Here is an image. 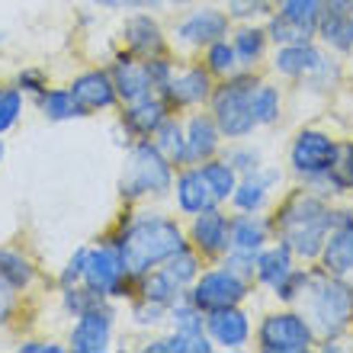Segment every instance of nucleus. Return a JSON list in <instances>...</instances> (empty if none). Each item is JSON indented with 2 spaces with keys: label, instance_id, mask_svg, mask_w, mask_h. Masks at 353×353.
Here are the masks:
<instances>
[{
  "label": "nucleus",
  "instance_id": "obj_37",
  "mask_svg": "<svg viewBox=\"0 0 353 353\" xmlns=\"http://www.w3.org/2000/svg\"><path fill=\"white\" fill-rule=\"evenodd\" d=\"M161 270H164V273L174 279L176 286L186 292V289L193 286V279L203 273V257H199V254H196L193 248L186 244L183 251H176L174 257H168V261L161 263Z\"/></svg>",
  "mask_w": 353,
  "mask_h": 353
},
{
  "label": "nucleus",
  "instance_id": "obj_30",
  "mask_svg": "<svg viewBox=\"0 0 353 353\" xmlns=\"http://www.w3.org/2000/svg\"><path fill=\"white\" fill-rule=\"evenodd\" d=\"M36 106L48 122H74V119H84L87 116L68 87H46V90L36 97Z\"/></svg>",
  "mask_w": 353,
  "mask_h": 353
},
{
  "label": "nucleus",
  "instance_id": "obj_16",
  "mask_svg": "<svg viewBox=\"0 0 353 353\" xmlns=\"http://www.w3.org/2000/svg\"><path fill=\"white\" fill-rule=\"evenodd\" d=\"M279 186H283V168L279 164H261L254 174H244L238 180L228 203H232L234 212H267V205L273 203Z\"/></svg>",
  "mask_w": 353,
  "mask_h": 353
},
{
  "label": "nucleus",
  "instance_id": "obj_45",
  "mask_svg": "<svg viewBox=\"0 0 353 353\" xmlns=\"http://www.w3.org/2000/svg\"><path fill=\"white\" fill-rule=\"evenodd\" d=\"M228 13L234 23H248V19H267L273 10V0H225Z\"/></svg>",
  "mask_w": 353,
  "mask_h": 353
},
{
  "label": "nucleus",
  "instance_id": "obj_38",
  "mask_svg": "<svg viewBox=\"0 0 353 353\" xmlns=\"http://www.w3.org/2000/svg\"><path fill=\"white\" fill-rule=\"evenodd\" d=\"M203 65H205V71H209L215 81L232 77L234 71H241V65H238V55H234V46H232V39H228V36L203 48Z\"/></svg>",
  "mask_w": 353,
  "mask_h": 353
},
{
  "label": "nucleus",
  "instance_id": "obj_52",
  "mask_svg": "<svg viewBox=\"0 0 353 353\" xmlns=\"http://www.w3.org/2000/svg\"><path fill=\"white\" fill-rule=\"evenodd\" d=\"M65 344H55V341H23L19 353H65Z\"/></svg>",
  "mask_w": 353,
  "mask_h": 353
},
{
  "label": "nucleus",
  "instance_id": "obj_27",
  "mask_svg": "<svg viewBox=\"0 0 353 353\" xmlns=\"http://www.w3.org/2000/svg\"><path fill=\"white\" fill-rule=\"evenodd\" d=\"M318 267L334 276H353V222H341L331 228L325 248L318 254Z\"/></svg>",
  "mask_w": 353,
  "mask_h": 353
},
{
  "label": "nucleus",
  "instance_id": "obj_34",
  "mask_svg": "<svg viewBox=\"0 0 353 353\" xmlns=\"http://www.w3.org/2000/svg\"><path fill=\"white\" fill-rule=\"evenodd\" d=\"M196 168L203 170L205 183H209V190L215 193L219 203H228V199H232V193H234V186H238V180H241V174H238V170H234L222 154H215V158L203 161V164H196Z\"/></svg>",
  "mask_w": 353,
  "mask_h": 353
},
{
  "label": "nucleus",
  "instance_id": "obj_18",
  "mask_svg": "<svg viewBox=\"0 0 353 353\" xmlns=\"http://www.w3.org/2000/svg\"><path fill=\"white\" fill-rule=\"evenodd\" d=\"M205 334L215 350H244L254 337L251 312L244 305H228L205 315Z\"/></svg>",
  "mask_w": 353,
  "mask_h": 353
},
{
  "label": "nucleus",
  "instance_id": "obj_13",
  "mask_svg": "<svg viewBox=\"0 0 353 353\" xmlns=\"http://www.w3.org/2000/svg\"><path fill=\"white\" fill-rule=\"evenodd\" d=\"M116 318H119V305L106 299L100 305L87 308L84 315L74 318L71 334H68V350L74 353H106L116 334Z\"/></svg>",
  "mask_w": 353,
  "mask_h": 353
},
{
  "label": "nucleus",
  "instance_id": "obj_32",
  "mask_svg": "<svg viewBox=\"0 0 353 353\" xmlns=\"http://www.w3.org/2000/svg\"><path fill=\"white\" fill-rule=\"evenodd\" d=\"M135 296L151 299V302H161V305L170 308L176 299H183V289L176 286L174 279H170L161 267H154V270H148V273H141V276L135 279Z\"/></svg>",
  "mask_w": 353,
  "mask_h": 353
},
{
  "label": "nucleus",
  "instance_id": "obj_24",
  "mask_svg": "<svg viewBox=\"0 0 353 353\" xmlns=\"http://www.w3.org/2000/svg\"><path fill=\"white\" fill-rule=\"evenodd\" d=\"M110 74H112V84H116V93H119V106L122 103H132V100H141L148 93H158L151 87V77H148V68H145V58H135L132 52H116L110 65Z\"/></svg>",
  "mask_w": 353,
  "mask_h": 353
},
{
  "label": "nucleus",
  "instance_id": "obj_3",
  "mask_svg": "<svg viewBox=\"0 0 353 353\" xmlns=\"http://www.w3.org/2000/svg\"><path fill=\"white\" fill-rule=\"evenodd\" d=\"M299 312L315 327L318 341H337L353 327V283L334 276L321 267H312L308 289L299 299Z\"/></svg>",
  "mask_w": 353,
  "mask_h": 353
},
{
  "label": "nucleus",
  "instance_id": "obj_12",
  "mask_svg": "<svg viewBox=\"0 0 353 353\" xmlns=\"http://www.w3.org/2000/svg\"><path fill=\"white\" fill-rule=\"evenodd\" d=\"M270 68L279 77L289 81H308L318 84L321 77H334V61L325 55V48H318L315 42H292V46H276V52L270 55Z\"/></svg>",
  "mask_w": 353,
  "mask_h": 353
},
{
  "label": "nucleus",
  "instance_id": "obj_20",
  "mask_svg": "<svg viewBox=\"0 0 353 353\" xmlns=\"http://www.w3.org/2000/svg\"><path fill=\"white\" fill-rule=\"evenodd\" d=\"M68 90L74 93V100L81 103V110H84L87 116L119 106V93H116V84H112L110 68H87V71L74 74V81L68 84Z\"/></svg>",
  "mask_w": 353,
  "mask_h": 353
},
{
  "label": "nucleus",
  "instance_id": "obj_29",
  "mask_svg": "<svg viewBox=\"0 0 353 353\" xmlns=\"http://www.w3.org/2000/svg\"><path fill=\"white\" fill-rule=\"evenodd\" d=\"M151 141L158 145V151L174 164V168H186V132H183V119L180 112H168L161 122Z\"/></svg>",
  "mask_w": 353,
  "mask_h": 353
},
{
  "label": "nucleus",
  "instance_id": "obj_39",
  "mask_svg": "<svg viewBox=\"0 0 353 353\" xmlns=\"http://www.w3.org/2000/svg\"><path fill=\"white\" fill-rule=\"evenodd\" d=\"M222 158L228 161L241 176L254 174L261 164H267V161H263V148L261 145H254L251 139H234V141H228V145H222Z\"/></svg>",
  "mask_w": 353,
  "mask_h": 353
},
{
  "label": "nucleus",
  "instance_id": "obj_23",
  "mask_svg": "<svg viewBox=\"0 0 353 353\" xmlns=\"http://www.w3.org/2000/svg\"><path fill=\"white\" fill-rule=\"evenodd\" d=\"M315 36L331 52H353V0H325Z\"/></svg>",
  "mask_w": 353,
  "mask_h": 353
},
{
  "label": "nucleus",
  "instance_id": "obj_49",
  "mask_svg": "<svg viewBox=\"0 0 353 353\" xmlns=\"http://www.w3.org/2000/svg\"><path fill=\"white\" fill-rule=\"evenodd\" d=\"M254 261H257V257H251V254H241V251H225L222 257H219V263H222V267L234 270L238 276L251 279V283H254Z\"/></svg>",
  "mask_w": 353,
  "mask_h": 353
},
{
  "label": "nucleus",
  "instance_id": "obj_6",
  "mask_svg": "<svg viewBox=\"0 0 353 353\" xmlns=\"http://www.w3.org/2000/svg\"><path fill=\"white\" fill-rule=\"evenodd\" d=\"M261 353H308L318 344L315 327L296 305H286L279 312H267L254 331Z\"/></svg>",
  "mask_w": 353,
  "mask_h": 353
},
{
  "label": "nucleus",
  "instance_id": "obj_7",
  "mask_svg": "<svg viewBox=\"0 0 353 353\" xmlns=\"http://www.w3.org/2000/svg\"><path fill=\"white\" fill-rule=\"evenodd\" d=\"M334 151H337V139H331L325 129H302L296 132V139L289 141V170L305 186L327 196L331 190H327L325 176L331 161H334Z\"/></svg>",
  "mask_w": 353,
  "mask_h": 353
},
{
  "label": "nucleus",
  "instance_id": "obj_33",
  "mask_svg": "<svg viewBox=\"0 0 353 353\" xmlns=\"http://www.w3.org/2000/svg\"><path fill=\"white\" fill-rule=\"evenodd\" d=\"M36 276H39V270L26 254L13 251V248H0V279H3V283H10V286L19 289V292H26V289L36 283Z\"/></svg>",
  "mask_w": 353,
  "mask_h": 353
},
{
  "label": "nucleus",
  "instance_id": "obj_40",
  "mask_svg": "<svg viewBox=\"0 0 353 353\" xmlns=\"http://www.w3.org/2000/svg\"><path fill=\"white\" fill-rule=\"evenodd\" d=\"M129 321L139 331H161L168 325V305L161 302H151V299H141V296H132L129 299Z\"/></svg>",
  "mask_w": 353,
  "mask_h": 353
},
{
  "label": "nucleus",
  "instance_id": "obj_35",
  "mask_svg": "<svg viewBox=\"0 0 353 353\" xmlns=\"http://www.w3.org/2000/svg\"><path fill=\"white\" fill-rule=\"evenodd\" d=\"M251 110H254V119H257V129L279 125V119H283V90L276 84H270V81H261L257 90H254Z\"/></svg>",
  "mask_w": 353,
  "mask_h": 353
},
{
  "label": "nucleus",
  "instance_id": "obj_41",
  "mask_svg": "<svg viewBox=\"0 0 353 353\" xmlns=\"http://www.w3.org/2000/svg\"><path fill=\"white\" fill-rule=\"evenodd\" d=\"M168 325H170V331H180V334H203L205 312H199V308L183 296L168 308Z\"/></svg>",
  "mask_w": 353,
  "mask_h": 353
},
{
  "label": "nucleus",
  "instance_id": "obj_48",
  "mask_svg": "<svg viewBox=\"0 0 353 353\" xmlns=\"http://www.w3.org/2000/svg\"><path fill=\"white\" fill-rule=\"evenodd\" d=\"M17 90H23V93H29V97H39V93L48 87V74L42 71V68H23L17 74Z\"/></svg>",
  "mask_w": 353,
  "mask_h": 353
},
{
  "label": "nucleus",
  "instance_id": "obj_54",
  "mask_svg": "<svg viewBox=\"0 0 353 353\" xmlns=\"http://www.w3.org/2000/svg\"><path fill=\"white\" fill-rule=\"evenodd\" d=\"M3 151H7V145H3V139H0V161H3Z\"/></svg>",
  "mask_w": 353,
  "mask_h": 353
},
{
  "label": "nucleus",
  "instance_id": "obj_43",
  "mask_svg": "<svg viewBox=\"0 0 353 353\" xmlns=\"http://www.w3.org/2000/svg\"><path fill=\"white\" fill-rule=\"evenodd\" d=\"M308 279H312V267H296L276 289H273V299H276L279 305H299L302 292L308 289Z\"/></svg>",
  "mask_w": 353,
  "mask_h": 353
},
{
  "label": "nucleus",
  "instance_id": "obj_22",
  "mask_svg": "<svg viewBox=\"0 0 353 353\" xmlns=\"http://www.w3.org/2000/svg\"><path fill=\"white\" fill-rule=\"evenodd\" d=\"M183 132H186V164H203V161L222 154L225 135L215 125L209 110L203 112V106H199L196 112H190L183 119Z\"/></svg>",
  "mask_w": 353,
  "mask_h": 353
},
{
  "label": "nucleus",
  "instance_id": "obj_21",
  "mask_svg": "<svg viewBox=\"0 0 353 353\" xmlns=\"http://www.w3.org/2000/svg\"><path fill=\"white\" fill-rule=\"evenodd\" d=\"M170 199H174L176 212L186 215V219H190V215L205 212V209H215V205H222L219 199H215L212 190H209V183H205V176H203V170L196 168V164L176 168Z\"/></svg>",
  "mask_w": 353,
  "mask_h": 353
},
{
  "label": "nucleus",
  "instance_id": "obj_51",
  "mask_svg": "<svg viewBox=\"0 0 353 353\" xmlns=\"http://www.w3.org/2000/svg\"><path fill=\"white\" fill-rule=\"evenodd\" d=\"M17 296H19V289H13L10 283L0 279V325H7L10 315L17 312Z\"/></svg>",
  "mask_w": 353,
  "mask_h": 353
},
{
  "label": "nucleus",
  "instance_id": "obj_28",
  "mask_svg": "<svg viewBox=\"0 0 353 353\" xmlns=\"http://www.w3.org/2000/svg\"><path fill=\"white\" fill-rule=\"evenodd\" d=\"M232 46H234V55H238V65L248 68V71H257L270 52L267 26L257 23V19L238 23V26L232 29Z\"/></svg>",
  "mask_w": 353,
  "mask_h": 353
},
{
  "label": "nucleus",
  "instance_id": "obj_47",
  "mask_svg": "<svg viewBox=\"0 0 353 353\" xmlns=\"http://www.w3.org/2000/svg\"><path fill=\"white\" fill-rule=\"evenodd\" d=\"M145 68H148V77H151V87L154 90H164L168 87V81L174 77L176 71V61L170 55H154V58H145Z\"/></svg>",
  "mask_w": 353,
  "mask_h": 353
},
{
  "label": "nucleus",
  "instance_id": "obj_5",
  "mask_svg": "<svg viewBox=\"0 0 353 353\" xmlns=\"http://www.w3.org/2000/svg\"><path fill=\"white\" fill-rule=\"evenodd\" d=\"M263 77L257 71H234L232 77H222L215 81V90L209 97V112H212L215 125L222 129V135L228 141L234 139H251L257 132V119H254V110H251V100H254V90L261 84Z\"/></svg>",
  "mask_w": 353,
  "mask_h": 353
},
{
  "label": "nucleus",
  "instance_id": "obj_10",
  "mask_svg": "<svg viewBox=\"0 0 353 353\" xmlns=\"http://www.w3.org/2000/svg\"><path fill=\"white\" fill-rule=\"evenodd\" d=\"M325 0H273L270 17L263 19L267 36L273 46H292V42H312L318 29Z\"/></svg>",
  "mask_w": 353,
  "mask_h": 353
},
{
  "label": "nucleus",
  "instance_id": "obj_53",
  "mask_svg": "<svg viewBox=\"0 0 353 353\" xmlns=\"http://www.w3.org/2000/svg\"><path fill=\"white\" fill-rule=\"evenodd\" d=\"M193 3H203V0H168V7H193Z\"/></svg>",
  "mask_w": 353,
  "mask_h": 353
},
{
  "label": "nucleus",
  "instance_id": "obj_4",
  "mask_svg": "<svg viewBox=\"0 0 353 353\" xmlns=\"http://www.w3.org/2000/svg\"><path fill=\"white\" fill-rule=\"evenodd\" d=\"M176 168L158 151L151 139L132 141L122 161L119 196L125 203H145V199H168L174 190Z\"/></svg>",
  "mask_w": 353,
  "mask_h": 353
},
{
  "label": "nucleus",
  "instance_id": "obj_42",
  "mask_svg": "<svg viewBox=\"0 0 353 353\" xmlns=\"http://www.w3.org/2000/svg\"><path fill=\"white\" fill-rule=\"evenodd\" d=\"M61 296V312H65L68 318H77V315H84L87 308L93 305H100V302H106V296H100V292H93L87 283H77V286H68L58 292ZM116 302V299H112Z\"/></svg>",
  "mask_w": 353,
  "mask_h": 353
},
{
  "label": "nucleus",
  "instance_id": "obj_25",
  "mask_svg": "<svg viewBox=\"0 0 353 353\" xmlns=\"http://www.w3.org/2000/svg\"><path fill=\"white\" fill-rule=\"evenodd\" d=\"M273 241V225L270 215L263 212H234L232 215V248L228 251H241V254H257Z\"/></svg>",
  "mask_w": 353,
  "mask_h": 353
},
{
  "label": "nucleus",
  "instance_id": "obj_2",
  "mask_svg": "<svg viewBox=\"0 0 353 353\" xmlns=\"http://www.w3.org/2000/svg\"><path fill=\"white\" fill-rule=\"evenodd\" d=\"M270 225L273 238L286 244L296 254V261L315 263L334 228V205L327 203L325 193L302 183L270 212Z\"/></svg>",
  "mask_w": 353,
  "mask_h": 353
},
{
  "label": "nucleus",
  "instance_id": "obj_36",
  "mask_svg": "<svg viewBox=\"0 0 353 353\" xmlns=\"http://www.w3.org/2000/svg\"><path fill=\"white\" fill-rule=\"evenodd\" d=\"M325 183L331 193H353V141L350 139L337 141L334 161L327 168Z\"/></svg>",
  "mask_w": 353,
  "mask_h": 353
},
{
  "label": "nucleus",
  "instance_id": "obj_19",
  "mask_svg": "<svg viewBox=\"0 0 353 353\" xmlns=\"http://www.w3.org/2000/svg\"><path fill=\"white\" fill-rule=\"evenodd\" d=\"M170 112V106L164 103L161 93H148L141 100H132V103H122V112H119V132H122V141L129 148L132 141L139 139H151L154 129H158L164 116Z\"/></svg>",
  "mask_w": 353,
  "mask_h": 353
},
{
  "label": "nucleus",
  "instance_id": "obj_17",
  "mask_svg": "<svg viewBox=\"0 0 353 353\" xmlns=\"http://www.w3.org/2000/svg\"><path fill=\"white\" fill-rule=\"evenodd\" d=\"M119 42L125 52H132L135 58H154L168 55V36L161 19L151 10H132L125 23L119 29Z\"/></svg>",
  "mask_w": 353,
  "mask_h": 353
},
{
  "label": "nucleus",
  "instance_id": "obj_14",
  "mask_svg": "<svg viewBox=\"0 0 353 353\" xmlns=\"http://www.w3.org/2000/svg\"><path fill=\"white\" fill-rule=\"evenodd\" d=\"M186 241L203 261H219L232 248V215L222 205L205 209L199 215H190L186 225Z\"/></svg>",
  "mask_w": 353,
  "mask_h": 353
},
{
  "label": "nucleus",
  "instance_id": "obj_44",
  "mask_svg": "<svg viewBox=\"0 0 353 353\" xmlns=\"http://www.w3.org/2000/svg\"><path fill=\"white\" fill-rule=\"evenodd\" d=\"M23 97L26 93L17 90V87H3L0 90V135L10 132L23 116Z\"/></svg>",
  "mask_w": 353,
  "mask_h": 353
},
{
  "label": "nucleus",
  "instance_id": "obj_31",
  "mask_svg": "<svg viewBox=\"0 0 353 353\" xmlns=\"http://www.w3.org/2000/svg\"><path fill=\"white\" fill-rule=\"evenodd\" d=\"M141 350L145 353H212L215 344L209 341L205 331L203 334H180V331H170V334L151 337Z\"/></svg>",
  "mask_w": 353,
  "mask_h": 353
},
{
  "label": "nucleus",
  "instance_id": "obj_15",
  "mask_svg": "<svg viewBox=\"0 0 353 353\" xmlns=\"http://www.w3.org/2000/svg\"><path fill=\"white\" fill-rule=\"evenodd\" d=\"M215 90V77L205 71V65H183L176 68L174 77L168 81V87L161 90L164 103L170 106V112H186V110H199L209 106V97Z\"/></svg>",
  "mask_w": 353,
  "mask_h": 353
},
{
  "label": "nucleus",
  "instance_id": "obj_50",
  "mask_svg": "<svg viewBox=\"0 0 353 353\" xmlns=\"http://www.w3.org/2000/svg\"><path fill=\"white\" fill-rule=\"evenodd\" d=\"M100 10H161L168 7V0H90Z\"/></svg>",
  "mask_w": 353,
  "mask_h": 353
},
{
  "label": "nucleus",
  "instance_id": "obj_1",
  "mask_svg": "<svg viewBox=\"0 0 353 353\" xmlns=\"http://www.w3.org/2000/svg\"><path fill=\"white\" fill-rule=\"evenodd\" d=\"M110 241L116 244L122 263L132 276L139 279L141 273L161 267V263L174 257L176 251H183L186 244V228L176 222L174 215L161 212V209H132L119 219V225L112 228Z\"/></svg>",
  "mask_w": 353,
  "mask_h": 353
},
{
  "label": "nucleus",
  "instance_id": "obj_9",
  "mask_svg": "<svg viewBox=\"0 0 353 353\" xmlns=\"http://www.w3.org/2000/svg\"><path fill=\"white\" fill-rule=\"evenodd\" d=\"M84 283L106 299H132L135 296V276H132L125 263H122L119 251L110 238L90 244L87 248V267H84Z\"/></svg>",
  "mask_w": 353,
  "mask_h": 353
},
{
  "label": "nucleus",
  "instance_id": "obj_46",
  "mask_svg": "<svg viewBox=\"0 0 353 353\" xmlns=\"http://www.w3.org/2000/svg\"><path fill=\"white\" fill-rule=\"evenodd\" d=\"M87 248H90V244H84V248H77V251L71 254V257H68V263L61 267V273H58V289H68V286H77V283H84Z\"/></svg>",
  "mask_w": 353,
  "mask_h": 353
},
{
  "label": "nucleus",
  "instance_id": "obj_11",
  "mask_svg": "<svg viewBox=\"0 0 353 353\" xmlns=\"http://www.w3.org/2000/svg\"><path fill=\"white\" fill-rule=\"evenodd\" d=\"M232 29H234V19L228 10L215 7V3H193V10H186L183 17L174 23L170 36H174V42L180 48L203 52L205 46L232 36Z\"/></svg>",
  "mask_w": 353,
  "mask_h": 353
},
{
  "label": "nucleus",
  "instance_id": "obj_26",
  "mask_svg": "<svg viewBox=\"0 0 353 353\" xmlns=\"http://www.w3.org/2000/svg\"><path fill=\"white\" fill-rule=\"evenodd\" d=\"M292 270H296V254L289 251L283 241L273 238V241L257 254V261H254V286H263L273 292Z\"/></svg>",
  "mask_w": 353,
  "mask_h": 353
},
{
  "label": "nucleus",
  "instance_id": "obj_8",
  "mask_svg": "<svg viewBox=\"0 0 353 353\" xmlns=\"http://www.w3.org/2000/svg\"><path fill=\"white\" fill-rule=\"evenodd\" d=\"M254 292V283L251 279L238 276L234 270L215 263V267L203 270L199 276L193 279V286L186 289L183 296L193 302L199 312H219V308H228V305H244Z\"/></svg>",
  "mask_w": 353,
  "mask_h": 353
}]
</instances>
